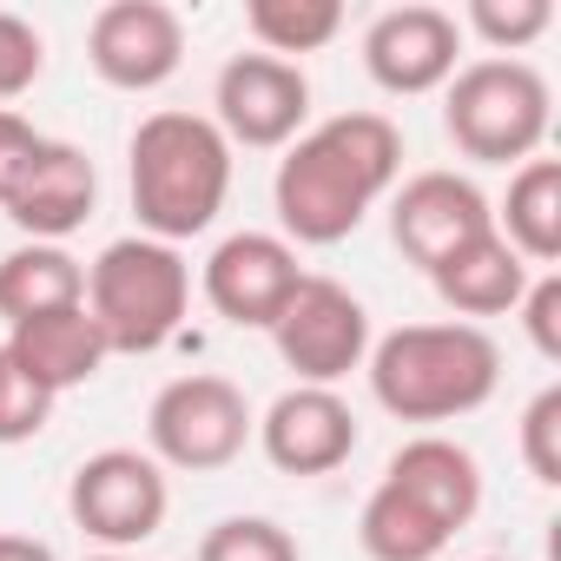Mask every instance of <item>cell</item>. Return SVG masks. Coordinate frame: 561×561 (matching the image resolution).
Masks as SVG:
<instances>
[{
  "mask_svg": "<svg viewBox=\"0 0 561 561\" xmlns=\"http://www.w3.org/2000/svg\"><path fill=\"white\" fill-rule=\"evenodd\" d=\"M403 172V133L383 113H337L311 133H298L277 159L271 205L285 244H344L370 205Z\"/></svg>",
  "mask_w": 561,
  "mask_h": 561,
  "instance_id": "obj_1",
  "label": "cell"
},
{
  "mask_svg": "<svg viewBox=\"0 0 561 561\" xmlns=\"http://www.w3.org/2000/svg\"><path fill=\"white\" fill-rule=\"evenodd\" d=\"M126 185L139 238L185 244L211 231V218L231 198V146L205 113H146L126 146Z\"/></svg>",
  "mask_w": 561,
  "mask_h": 561,
  "instance_id": "obj_2",
  "label": "cell"
},
{
  "mask_svg": "<svg viewBox=\"0 0 561 561\" xmlns=\"http://www.w3.org/2000/svg\"><path fill=\"white\" fill-rule=\"evenodd\" d=\"M370 397L397 423H456L476 416L502 383V344L482 324H403L364 357Z\"/></svg>",
  "mask_w": 561,
  "mask_h": 561,
  "instance_id": "obj_3",
  "label": "cell"
},
{
  "mask_svg": "<svg viewBox=\"0 0 561 561\" xmlns=\"http://www.w3.org/2000/svg\"><path fill=\"white\" fill-rule=\"evenodd\" d=\"M192 305V264L159 238H113L87 264V311L113 357H152L179 337Z\"/></svg>",
  "mask_w": 561,
  "mask_h": 561,
  "instance_id": "obj_4",
  "label": "cell"
},
{
  "mask_svg": "<svg viewBox=\"0 0 561 561\" xmlns=\"http://www.w3.org/2000/svg\"><path fill=\"white\" fill-rule=\"evenodd\" d=\"M554 126V93L528 60H469L443 87V133L476 165H528L541 159Z\"/></svg>",
  "mask_w": 561,
  "mask_h": 561,
  "instance_id": "obj_5",
  "label": "cell"
},
{
  "mask_svg": "<svg viewBox=\"0 0 561 561\" xmlns=\"http://www.w3.org/2000/svg\"><path fill=\"white\" fill-rule=\"evenodd\" d=\"M257 416L244 403V390L231 377H172L152 410H146V456L159 469H192V476H211V469H231L251 443Z\"/></svg>",
  "mask_w": 561,
  "mask_h": 561,
  "instance_id": "obj_6",
  "label": "cell"
},
{
  "mask_svg": "<svg viewBox=\"0 0 561 561\" xmlns=\"http://www.w3.org/2000/svg\"><path fill=\"white\" fill-rule=\"evenodd\" d=\"M67 515L80 535L100 541V554H126L152 541L172 515V482L146 449H100L67 482Z\"/></svg>",
  "mask_w": 561,
  "mask_h": 561,
  "instance_id": "obj_7",
  "label": "cell"
},
{
  "mask_svg": "<svg viewBox=\"0 0 561 561\" xmlns=\"http://www.w3.org/2000/svg\"><path fill=\"white\" fill-rule=\"evenodd\" d=\"M271 344L277 357H285V370L298 383H318V390H337L351 370H364L370 357V311L351 285H337V277H298L291 305L277 311L271 324Z\"/></svg>",
  "mask_w": 561,
  "mask_h": 561,
  "instance_id": "obj_8",
  "label": "cell"
},
{
  "mask_svg": "<svg viewBox=\"0 0 561 561\" xmlns=\"http://www.w3.org/2000/svg\"><path fill=\"white\" fill-rule=\"evenodd\" d=\"M225 146H251V152H277L291 146L311 119V80L298 60H271V54H231L211 80V113H205Z\"/></svg>",
  "mask_w": 561,
  "mask_h": 561,
  "instance_id": "obj_9",
  "label": "cell"
},
{
  "mask_svg": "<svg viewBox=\"0 0 561 561\" xmlns=\"http://www.w3.org/2000/svg\"><path fill=\"white\" fill-rule=\"evenodd\" d=\"M298 277H305L298 244H285L277 231H231V238L211 244V257H205V271H198V291H205V305H211L225 324H238V331H271L277 311L291 305Z\"/></svg>",
  "mask_w": 561,
  "mask_h": 561,
  "instance_id": "obj_10",
  "label": "cell"
},
{
  "mask_svg": "<svg viewBox=\"0 0 561 561\" xmlns=\"http://www.w3.org/2000/svg\"><path fill=\"white\" fill-rule=\"evenodd\" d=\"M87 60L113 93H159L185 67V21L165 0H106L87 27Z\"/></svg>",
  "mask_w": 561,
  "mask_h": 561,
  "instance_id": "obj_11",
  "label": "cell"
},
{
  "mask_svg": "<svg viewBox=\"0 0 561 561\" xmlns=\"http://www.w3.org/2000/svg\"><path fill=\"white\" fill-rule=\"evenodd\" d=\"M482 231H495V205L482 198V185L469 172H416L403 179V192L390 198V238L397 251L430 277L443 257H456L462 244H476Z\"/></svg>",
  "mask_w": 561,
  "mask_h": 561,
  "instance_id": "obj_12",
  "label": "cell"
},
{
  "mask_svg": "<svg viewBox=\"0 0 561 561\" xmlns=\"http://www.w3.org/2000/svg\"><path fill=\"white\" fill-rule=\"evenodd\" d=\"M456 54H462V27L456 14L410 0V8H383L364 27V73L390 93V100H423L436 87L456 80Z\"/></svg>",
  "mask_w": 561,
  "mask_h": 561,
  "instance_id": "obj_13",
  "label": "cell"
},
{
  "mask_svg": "<svg viewBox=\"0 0 561 561\" xmlns=\"http://www.w3.org/2000/svg\"><path fill=\"white\" fill-rule=\"evenodd\" d=\"M251 436L277 476H331L357 456V410L337 390L291 383L285 397H271Z\"/></svg>",
  "mask_w": 561,
  "mask_h": 561,
  "instance_id": "obj_14",
  "label": "cell"
},
{
  "mask_svg": "<svg viewBox=\"0 0 561 561\" xmlns=\"http://www.w3.org/2000/svg\"><path fill=\"white\" fill-rule=\"evenodd\" d=\"M100 205V172L93 159L73 146V139H47V152L34 159V172L21 179V192L0 205L21 231L27 244H67Z\"/></svg>",
  "mask_w": 561,
  "mask_h": 561,
  "instance_id": "obj_15",
  "label": "cell"
},
{
  "mask_svg": "<svg viewBox=\"0 0 561 561\" xmlns=\"http://www.w3.org/2000/svg\"><path fill=\"white\" fill-rule=\"evenodd\" d=\"M390 489H403L423 515H436L449 535H462L482 508V462L456 443V436H410L390 469H383Z\"/></svg>",
  "mask_w": 561,
  "mask_h": 561,
  "instance_id": "obj_16",
  "label": "cell"
},
{
  "mask_svg": "<svg viewBox=\"0 0 561 561\" xmlns=\"http://www.w3.org/2000/svg\"><path fill=\"white\" fill-rule=\"evenodd\" d=\"M0 351H8V357L41 383V390H54V397H67V390H80V383H93V377H100V364L113 357L87 305H67V311H47V318L14 324Z\"/></svg>",
  "mask_w": 561,
  "mask_h": 561,
  "instance_id": "obj_17",
  "label": "cell"
},
{
  "mask_svg": "<svg viewBox=\"0 0 561 561\" xmlns=\"http://www.w3.org/2000/svg\"><path fill=\"white\" fill-rule=\"evenodd\" d=\"M528 277H535V271L502 244V231H482L476 244H462L456 257H443V264L430 271V285H436V298L456 311V324H476V318L515 311L522 291H528Z\"/></svg>",
  "mask_w": 561,
  "mask_h": 561,
  "instance_id": "obj_18",
  "label": "cell"
},
{
  "mask_svg": "<svg viewBox=\"0 0 561 561\" xmlns=\"http://www.w3.org/2000/svg\"><path fill=\"white\" fill-rule=\"evenodd\" d=\"M495 231L528 271L561 257V159H528L508 172V198L495 205Z\"/></svg>",
  "mask_w": 561,
  "mask_h": 561,
  "instance_id": "obj_19",
  "label": "cell"
},
{
  "mask_svg": "<svg viewBox=\"0 0 561 561\" xmlns=\"http://www.w3.org/2000/svg\"><path fill=\"white\" fill-rule=\"evenodd\" d=\"M87 305V264L67 244H14L0 257V318L27 324L47 311Z\"/></svg>",
  "mask_w": 561,
  "mask_h": 561,
  "instance_id": "obj_20",
  "label": "cell"
},
{
  "mask_svg": "<svg viewBox=\"0 0 561 561\" xmlns=\"http://www.w3.org/2000/svg\"><path fill=\"white\" fill-rule=\"evenodd\" d=\"M357 541H364V554L370 561H436L456 535L436 522V515H423L403 489H390V482H377L370 495H364V515H357Z\"/></svg>",
  "mask_w": 561,
  "mask_h": 561,
  "instance_id": "obj_21",
  "label": "cell"
},
{
  "mask_svg": "<svg viewBox=\"0 0 561 561\" xmlns=\"http://www.w3.org/2000/svg\"><path fill=\"white\" fill-rule=\"evenodd\" d=\"M244 27H251L257 54L291 60V54H324L344 34V8L337 0H251Z\"/></svg>",
  "mask_w": 561,
  "mask_h": 561,
  "instance_id": "obj_22",
  "label": "cell"
},
{
  "mask_svg": "<svg viewBox=\"0 0 561 561\" xmlns=\"http://www.w3.org/2000/svg\"><path fill=\"white\" fill-rule=\"evenodd\" d=\"M456 27H469L476 41H489L495 60H515L522 47H535L554 27V8H548V0H469V14Z\"/></svg>",
  "mask_w": 561,
  "mask_h": 561,
  "instance_id": "obj_23",
  "label": "cell"
},
{
  "mask_svg": "<svg viewBox=\"0 0 561 561\" xmlns=\"http://www.w3.org/2000/svg\"><path fill=\"white\" fill-rule=\"evenodd\" d=\"M198 561H305L291 528H277L271 515H225L205 528Z\"/></svg>",
  "mask_w": 561,
  "mask_h": 561,
  "instance_id": "obj_24",
  "label": "cell"
},
{
  "mask_svg": "<svg viewBox=\"0 0 561 561\" xmlns=\"http://www.w3.org/2000/svg\"><path fill=\"white\" fill-rule=\"evenodd\" d=\"M54 390H41L8 351H0V449H14V443H34L47 423H54Z\"/></svg>",
  "mask_w": 561,
  "mask_h": 561,
  "instance_id": "obj_25",
  "label": "cell"
},
{
  "mask_svg": "<svg viewBox=\"0 0 561 561\" xmlns=\"http://www.w3.org/2000/svg\"><path fill=\"white\" fill-rule=\"evenodd\" d=\"M522 462L541 489H561V383L535 390V403L522 410Z\"/></svg>",
  "mask_w": 561,
  "mask_h": 561,
  "instance_id": "obj_26",
  "label": "cell"
},
{
  "mask_svg": "<svg viewBox=\"0 0 561 561\" xmlns=\"http://www.w3.org/2000/svg\"><path fill=\"white\" fill-rule=\"evenodd\" d=\"M41 73H47V41H41V27L21 21V14H0V106L21 100Z\"/></svg>",
  "mask_w": 561,
  "mask_h": 561,
  "instance_id": "obj_27",
  "label": "cell"
},
{
  "mask_svg": "<svg viewBox=\"0 0 561 561\" xmlns=\"http://www.w3.org/2000/svg\"><path fill=\"white\" fill-rule=\"evenodd\" d=\"M515 311H522V331H528V344H535L548 364H561V277H554V271H535Z\"/></svg>",
  "mask_w": 561,
  "mask_h": 561,
  "instance_id": "obj_28",
  "label": "cell"
},
{
  "mask_svg": "<svg viewBox=\"0 0 561 561\" xmlns=\"http://www.w3.org/2000/svg\"><path fill=\"white\" fill-rule=\"evenodd\" d=\"M41 152H47V133L34 119H21L14 106H0V205L21 192V179L34 172Z\"/></svg>",
  "mask_w": 561,
  "mask_h": 561,
  "instance_id": "obj_29",
  "label": "cell"
},
{
  "mask_svg": "<svg viewBox=\"0 0 561 561\" xmlns=\"http://www.w3.org/2000/svg\"><path fill=\"white\" fill-rule=\"evenodd\" d=\"M0 561H54V548L34 535H0Z\"/></svg>",
  "mask_w": 561,
  "mask_h": 561,
  "instance_id": "obj_30",
  "label": "cell"
},
{
  "mask_svg": "<svg viewBox=\"0 0 561 561\" xmlns=\"http://www.w3.org/2000/svg\"><path fill=\"white\" fill-rule=\"evenodd\" d=\"M87 561H133V554H87Z\"/></svg>",
  "mask_w": 561,
  "mask_h": 561,
  "instance_id": "obj_31",
  "label": "cell"
},
{
  "mask_svg": "<svg viewBox=\"0 0 561 561\" xmlns=\"http://www.w3.org/2000/svg\"><path fill=\"white\" fill-rule=\"evenodd\" d=\"M476 561H508V554H476Z\"/></svg>",
  "mask_w": 561,
  "mask_h": 561,
  "instance_id": "obj_32",
  "label": "cell"
}]
</instances>
